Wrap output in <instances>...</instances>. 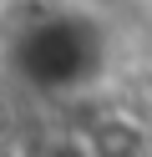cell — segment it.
<instances>
[{
  "instance_id": "obj_2",
  "label": "cell",
  "mask_w": 152,
  "mask_h": 157,
  "mask_svg": "<svg viewBox=\"0 0 152 157\" xmlns=\"http://www.w3.org/2000/svg\"><path fill=\"white\" fill-rule=\"evenodd\" d=\"M122 112H132L142 127H152V66H137V71L127 76V86H122Z\"/></svg>"
},
{
  "instance_id": "obj_1",
  "label": "cell",
  "mask_w": 152,
  "mask_h": 157,
  "mask_svg": "<svg viewBox=\"0 0 152 157\" xmlns=\"http://www.w3.org/2000/svg\"><path fill=\"white\" fill-rule=\"evenodd\" d=\"M76 132H81V142H86L91 157H147V147H152V127H142L122 106H107L101 117H91Z\"/></svg>"
},
{
  "instance_id": "obj_3",
  "label": "cell",
  "mask_w": 152,
  "mask_h": 157,
  "mask_svg": "<svg viewBox=\"0 0 152 157\" xmlns=\"http://www.w3.org/2000/svg\"><path fill=\"white\" fill-rule=\"evenodd\" d=\"M30 157H91V152L81 142V132H46V137H36Z\"/></svg>"
}]
</instances>
